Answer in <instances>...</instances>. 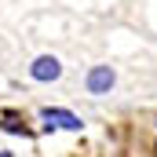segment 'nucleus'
<instances>
[{
    "instance_id": "1",
    "label": "nucleus",
    "mask_w": 157,
    "mask_h": 157,
    "mask_svg": "<svg viewBox=\"0 0 157 157\" xmlns=\"http://www.w3.org/2000/svg\"><path fill=\"white\" fill-rule=\"evenodd\" d=\"M40 121H44L48 132H55V128H62V132H80V128H84V121H80L77 113H70V110H51V106L40 110Z\"/></svg>"
},
{
    "instance_id": "2",
    "label": "nucleus",
    "mask_w": 157,
    "mask_h": 157,
    "mask_svg": "<svg viewBox=\"0 0 157 157\" xmlns=\"http://www.w3.org/2000/svg\"><path fill=\"white\" fill-rule=\"evenodd\" d=\"M113 84H117L113 66H91V70H88V77H84L88 95H110V88H113Z\"/></svg>"
},
{
    "instance_id": "3",
    "label": "nucleus",
    "mask_w": 157,
    "mask_h": 157,
    "mask_svg": "<svg viewBox=\"0 0 157 157\" xmlns=\"http://www.w3.org/2000/svg\"><path fill=\"white\" fill-rule=\"evenodd\" d=\"M29 77L37 80V84H51V80L62 77V62H59L55 55H37L33 66H29Z\"/></svg>"
}]
</instances>
